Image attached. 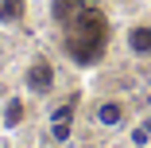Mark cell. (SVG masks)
<instances>
[{"mask_svg":"<svg viewBox=\"0 0 151 148\" xmlns=\"http://www.w3.org/2000/svg\"><path fill=\"white\" fill-rule=\"evenodd\" d=\"M54 86H58V66H54V58L43 55V51L31 55L27 66H23V90L35 94V98H50Z\"/></svg>","mask_w":151,"mask_h":148,"instance_id":"cell-1","label":"cell"},{"mask_svg":"<svg viewBox=\"0 0 151 148\" xmlns=\"http://www.w3.org/2000/svg\"><path fill=\"white\" fill-rule=\"evenodd\" d=\"M128 121H132V109H128V101H124V98H101V101L93 105V125H97V129H105V133L124 129Z\"/></svg>","mask_w":151,"mask_h":148,"instance_id":"cell-2","label":"cell"},{"mask_svg":"<svg viewBox=\"0 0 151 148\" xmlns=\"http://www.w3.org/2000/svg\"><path fill=\"white\" fill-rule=\"evenodd\" d=\"M124 51L132 58H139V63L151 58V20H132L124 27Z\"/></svg>","mask_w":151,"mask_h":148,"instance_id":"cell-3","label":"cell"},{"mask_svg":"<svg viewBox=\"0 0 151 148\" xmlns=\"http://www.w3.org/2000/svg\"><path fill=\"white\" fill-rule=\"evenodd\" d=\"M70 133H74V101L58 105L50 113V136L54 140H70Z\"/></svg>","mask_w":151,"mask_h":148,"instance_id":"cell-4","label":"cell"},{"mask_svg":"<svg viewBox=\"0 0 151 148\" xmlns=\"http://www.w3.org/2000/svg\"><path fill=\"white\" fill-rule=\"evenodd\" d=\"M85 8H89L85 0H50V20H54V23H62V27H70Z\"/></svg>","mask_w":151,"mask_h":148,"instance_id":"cell-5","label":"cell"},{"mask_svg":"<svg viewBox=\"0 0 151 148\" xmlns=\"http://www.w3.org/2000/svg\"><path fill=\"white\" fill-rule=\"evenodd\" d=\"M27 121V98L23 94H12L8 101H4V113H0V125L4 129H19Z\"/></svg>","mask_w":151,"mask_h":148,"instance_id":"cell-6","label":"cell"},{"mask_svg":"<svg viewBox=\"0 0 151 148\" xmlns=\"http://www.w3.org/2000/svg\"><path fill=\"white\" fill-rule=\"evenodd\" d=\"M31 4L27 0H0V27H23Z\"/></svg>","mask_w":151,"mask_h":148,"instance_id":"cell-7","label":"cell"},{"mask_svg":"<svg viewBox=\"0 0 151 148\" xmlns=\"http://www.w3.org/2000/svg\"><path fill=\"white\" fill-rule=\"evenodd\" d=\"M85 4H89V8H97V4H101V0H85Z\"/></svg>","mask_w":151,"mask_h":148,"instance_id":"cell-8","label":"cell"},{"mask_svg":"<svg viewBox=\"0 0 151 148\" xmlns=\"http://www.w3.org/2000/svg\"><path fill=\"white\" fill-rule=\"evenodd\" d=\"M19 148H39V144H19Z\"/></svg>","mask_w":151,"mask_h":148,"instance_id":"cell-9","label":"cell"},{"mask_svg":"<svg viewBox=\"0 0 151 148\" xmlns=\"http://www.w3.org/2000/svg\"><path fill=\"white\" fill-rule=\"evenodd\" d=\"M89 148H101V144H89Z\"/></svg>","mask_w":151,"mask_h":148,"instance_id":"cell-10","label":"cell"}]
</instances>
